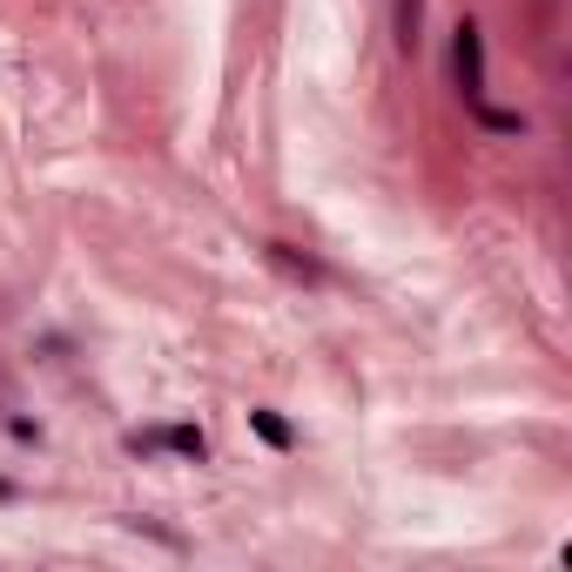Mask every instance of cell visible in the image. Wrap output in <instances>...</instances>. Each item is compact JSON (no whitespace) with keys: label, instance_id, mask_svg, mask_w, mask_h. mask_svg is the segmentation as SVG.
I'll use <instances>...</instances> for the list:
<instances>
[{"label":"cell","instance_id":"obj_1","mask_svg":"<svg viewBox=\"0 0 572 572\" xmlns=\"http://www.w3.org/2000/svg\"><path fill=\"white\" fill-rule=\"evenodd\" d=\"M451 68H458V95H465V108L485 101V27L478 21H458L451 34Z\"/></svg>","mask_w":572,"mask_h":572},{"label":"cell","instance_id":"obj_2","mask_svg":"<svg viewBox=\"0 0 572 572\" xmlns=\"http://www.w3.org/2000/svg\"><path fill=\"white\" fill-rule=\"evenodd\" d=\"M129 451H135V458L175 451V458H188V465H203V458H209V438H203V425H156V431H129Z\"/></svg>","mask_w":572,"mask_h":572},{"label":"cell","instance_id":"obj_3","mask_svg":"<svg viewBox=\"0 0 572 572\" xmlns=\"http://www.w3.org/2000/svg\"><path fill=\"white\" fill-rule=\"evenodd\" d=\"M417 41H425V0H398V48L417 54Z\"/></svg>","mask_w":572,"mask_h":572},{"label":"cell","instance_id":"obj_4","mask_svg":"<svg viewBox=\"0 0 572 572\" xmlns=\"http://www.w3.org/2000/svg\"><path fill=\"white\" fill-rule=\"evenodd\" d=\"M472 114H478L485 135H525V114H519V108H491V101H478Z\"/></svg>","mask_w":572,"mask_h":572},{"label":"cell","instance_id":"obj_5","mask_svg":"<svg viewBox=\"0 0 572 572\" xmlns=\"http://www.w3.org/2000/svg\"><path fill=\"white\" fill-rule=\"evenodd\" d=\"M250 425H256V438H263V445H270V451H290V445H296V431L283 425V417H277V411H250Z\"/></svg>","mask_w":572,"mask_h":572},{"label":"cell","instance_id":"obj_6","mask_svg":"<svg viewBox=\"0 0 572 572\" xmlns=\"http://www.w3.org/2000/svg\"><path fill=\"white\" fill-rule=\"evenodd\" d=\"M270 256H277V263H283V270H296V277H303V283H317V277H324V270H317V263H311V256H296V250H290V243H270Z\"/></svg>","mask_w":572,"mask_h":572}]
</instances>
